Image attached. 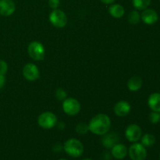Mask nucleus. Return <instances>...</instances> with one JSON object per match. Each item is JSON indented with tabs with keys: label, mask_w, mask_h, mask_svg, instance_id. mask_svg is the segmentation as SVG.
I'll list each match as a JSON object with an SVG mask.
<instances>
[{
	"label": "nucleus",
	"mask_w": 160,
	"mask_h": 160,
	"mask_svg": "<svg viewBox=\"0 0 160 160\" xmlns=\"http://www.w3.org/2000/svg\"><path fill=\"white\" fill-rule=\"evenodd\" d=\"M141 18L145 24L152 25L157 22L159 17H158V13L156 12V11L154 9H145L142 12Z\"/></svg>",
	"instance_id": "nucleus-11"
},
{
	"label": "nucleus",
	"mask_w": 160,
	"mask_h": 160,
	"mask_svg": "<svg viewBox=\"0 0 160 160\" xmlns=\"http://www.w3.org/2000/svg\"><path fill=\"white\" fill-rule=\"evenodd\" d=\"M129 156L132 160H145L147 157V151L142 143H134L130 147Z\"/></svg>",
	"instance_id": "nucleus-7"
},
{
	"label": "nucleus",
	"mask_w": 160,
	"mask_h": 160,
	"mask_svg": "<svg viewBox=\"0 0 160 160\" xmlns=\"http://www.w3.org/2000/svg\"><path fill=\"white\" fill-rule=\"evenodd\" d=\"M149 120L152 123L156 124L160 121V113L157 112H152L149 114Z\"/></svg>",
	"instance_id": "nucleus-22"
},
{
	"label": "nucleus",
	"mask_w": 160,
	"mask_h": 160,
	"mask_svg": "<svg viewBox=\"0 0 160 160\" xmlns=\"http://www.w3.org/2000/svg\"><path fill=\"white\" fill-rule=\"evenodd\" d=\"M5 84H6V78H5V75L0 74V90L4 87Z\"/></svg>",
	"instance_id": "nucleus-26"
},
{
	"label": "nucleus",
	"mask_w": 160,
	"mask_h": 160,
	"mask_svg": "<svg viewBox=\"0 0 160 160\" xmlns=\"http://www.w3.org/2000/svg\"><path fill=\"white\" fill-rule=\"evenodd\" d=\"M143 81L142 79L138 76H133L128 80V88L131 92H138L142 87Z\"/></svg>",
	"instance_id": "nucleus-16"
},
{
	"label": "nucleus",
	"mask_w": 160,
	"mask_h": 160,
	"mask_svg": "<svg viewBox=\"0 0 160 160\" xmlns=\"http://www.w3.org/2000/svg\"><path fill=\"white\" fill-rule=\"evenodd\" d=\"M128 148L123 144H117L112 148V156L115 159H122L128 154Z\"/></svg>",
	"instance_id": "nucleus-14"
},
{
	"label": "nucleus",
	"mask_w": 160,
	"mask_h": 160,
	"mask_svg": "<svg viewBox=\"0 0 160 160\" xmlns=\"http://www.w3.org/2000/svg\"><path fill=\"white\" fill-rule=\"evenodd\" d=\"M49 21L56 28H62L67 24V17L63 11L53 9L49 15Z\"/></svg>",
	"instance_id": "nucleus-5"
},
{
	"label": "nucleus",
	"mask_w": 160,
	"mask_h": 160,
	"mask_svg": "<svg viewBox=\"0 0 160 160\" xmlns=\"http://www.w3.org/2000/svg\"><path fill=\"white\" fill-rule=\"evenodd\" d=\"M159 1H160V0H159Z\"/></svg>",
	"instance_id": "nucleus-31"
},
{
	"label": "nucleus",
	"mask_w": 160,
	"mask_h": 160,
	"mask_svg": "<svg viewBox=\"0 0 160 160\" xmlns=\"http://www.w3.org/2000/svg\"><path fill=\"white\" fill-rule=\"evenodd\" d=\"M109 12L114 18H121L125 13L124 8L120 4L111 5L109 7Z\"/></svg>",
	"instance_id": "nucleus-17"
},
{
	"label": "nucleus",
	"mask_w": 160,
	"mask_h": 160,
	"mask_svg": "<svg viewBox=\"0 0 160 160\" xmlns=\"http://www.w3.org/2000/svg\"><path fill=\"white\" fill-rule=\"evenodd\" d=\"M131 105L127 101H120L114 106V112L120 117H123L128 115L131 112Z\"/></svg>",
	"instance_id": "nucleus-13"
},
{
	"label": "nucleus",
	"mask_w": 160,
	"mask_h": 160,
	"mask_svg": "<svg viewBox=\"0 0 160 160\" xmlns=\"http://www.w3.org/2000/svg\"><path fill=\"white\" fill-rule=\"evenodd\" d=\"M59 160H67V159H59Z\"/></svg>",
	"instance_id": "nucleus-29"
},
{
	"label": "nucleus",
	"mask_w": 160,
	"mask_h": 160,
	"mask_svg": "<svg viewBox=\"0 0 160 160\" xmlns=\"http://www.w3.org/2000/svg\"><path fill=\"white\" fill-rule=\"evenodd\" d=\"M156 143V138L152 134H145L142 138V144L145 147H151Z\"/></svg>",
	"instance_id": "nucleus-18"
},
{
	"label": "nucleus",
	"mask_w": 160,
	"mask_h": 160,
	"mask_svg": "<svg viewBox=\"0 0 160 160\" xmlns=\"http://www.w3.org/2000/svg\"><path fill=\"white\" fill-rule=\"evenodd\" d=\"M111 128L110 118L106 114H98L90 120L89 131L97 135H104Z\"/></svg>",
	"instance_id": "nucleus-1"
},
{
	"label": "nucleus",
	"mask_w": 160,
	"mask_h": 160,
	"mask_svg": "<svg viewBox=\"0 0 160 160\" xmlns=\"http://www.w3.org/2000/svg\"><path fill=\"white\" fill-rule=\"evenodd\" d=\"M8 70V65L4 60H0V74L5 75Z\"/></svg>",
	"instance_id": "nucleus-24"
},
{
	"label": "nucleus",
	"mask_w": 160,
	"mask_h": 160,
	"mask_svg": "<svg viewBox=\"0 0 160 160\" xmlns=\"http://www.w3.org/2000/svg\"><path fill=\"white\" fill-rule=\"evenodd\" d=\"M62 109L69 116H75L81 111V104L73 98H67L62 102Z\"/></svg>",
	"instance_id": "nucleus-6"
},
{
	"label": "nucleus",
	"mask_w": 160,
	"mask_h": 160,
	"mask_svg": "<svg viewBox=\"0 0 160 160\" xmlns=\"http://www.w3.org/2000/svg\"><path fill=\"white\" fill-rule=\"evenodd\" d=\"M120 141V137L117 134L114 132L105 134L102 138V144L106 148H112L114 145L118 144Z\"/></svg>",
	"instance_id": "nucleus-12"
},
{
	"label": "nucleus",
	"mask_w": 160,
	"mask_h": 160,
	"mask_svg": "<svg viewBox=\"0 0 160 160\" xmlns=\"http://www.w3.org/2000/svg\"><path fill=\"white\" fill-rule=\"evenodd\" d=\"M48 5L53 9H56L60 6V0H48Z\"/></svg>",
	"instance_id": "nucleus-25"
},
{
	"label": "nucleus",
	"mask_w": 160,
	"mask_h": 160,
	"mask_svg": "<svg viewBox=\"0 0 160 160\" xmlns=\"http://www.w3.org/2000/svg\"><path fill=\"white\" fill-rule=\"evenodd\" d=\"M38 123L44 129H51L57 123V117L53 112H42L38 118Z\"/></svg>",
	"instance_id": "nucleus-4"
},
{
	"label": "nucleus",
	"mask_w": 160,
	"mask_h": 160,
	"mask_svg": "<svg viewBox=\"0 0 160 160\" xmlns=\"http://www.w3.org/2000/svg\"><path fill=\"white\" fill-rule=\"evenodd\" d=\"M28 53L30 57L34 60L42 61L45 59V47L40 42L34 41L28 45Z\"/></svg>",
	"instance_id": "nucleus-3"
},
{
	"label": "nucleus",
	"mask_w": 160,
	"mask_h": 160,
	"mask_svg": "<svg viewBox=\"0 0 160 160\" xmlns=\"http://www.w3.org/2000/svg\"><path fill=\"white\" fill-rule=\"evenodd\" d=\"M83 160H92V159H83Z\"/></svg>",
	"instance_id": "nucleus-28"
},
{
	"label": "nucleus",
	"mask_w": 160,
	"mask_h": 160,
	"mask_svg": "<svg viewBox=\"0 0 160 160\" xmlns=\"http://www.w3.org/2000/svg\"><path fill=\"white\" fill-rule=\"evenodd\" d=\"M133 6L138 10H144L149 6L151 0H132Z\"/></svg>",
	"instance_id": "nucleus-19"
},
{
	"label": "nucleus",
	"mask_w": 160,
	"mask_h": 160,
	"mask_svg": "<svg viewBox=\"0 0 160 160\" xmlns=\"http://www.w3.org/2000/svg\"><path fill=\"white\" fill-rule=\"evenodd\" d=\"M142 131L140 127L137 124H130L125 131V136L127 139L131 142H137L141 138Z\"/></svg>",
	"instance_id": "nucleus-9"
},
{
	"label": "nucleus",
	"mask_w": 160,
	"mask_h": 160,
	"mask_svg": "<svg viewBox=\"0 0 160 160\" xmlns=\"http://www.w3.org/2000/svg\"><path fill=\"white\" fill-rule=\"evenodd\" d=\"M56 97L59 101H64V100L67 98V92L62 88H59L57 91L56 92Z\"/></svg>",
	"instance_id": "nucleus-23"
},
{
	"label": "nucleus",
	"mask_w": 160,
	"mask_h": 160,
	"mask_svg": "<svg viewBox=\"0 0 160 160\" xmlns=\"http://www.w3.org/2000/svg\"><path fill=\"white\" fill-rule=\"evenodd\" d=\"M102 2L105 3V4H112V3L114 2L115 0H100Z\"/></svg>",
	"instance_id": "nucleus-27"
},
{
	"label": "nucleus",
	"mask_w": 160,
	"mask_h": 160,
	"mask_svg": "<svg viewBox=\"0 0 160 160\" xmlns=\"http://www.w3.org/2000/svg\"><path fill=\"white\" fill-rule=\"evenodd\" d=\"M141 20V16L139 12L136 10L131 11L128 15V21L131 24L135 25L139 23Z\"/></svg>",
	"instance_id": "nucleus-20"
},
{
	"label": "nucleus",
	"mask_w": 160,
	"mask_h": 160,
	"mask_svg": "<svg viewBox=\"0 0 160 160\" xmlns=\"http://www.w3.org/2000/svg\"><path fill=\"white\" fill-rule=\"evenodd\" d=\"M88 131H89L88 125H87L84 123H80L76 126L77 133L79 134H81V135L85 134Z\"/></svg>",
	"instance_id": "nucleus-21"
},
{
	"label": "nucleus",
	"mask_w": 160,
	"mask_h": 160,
	"mask_svg": "<svg viewBox=\"0 0 160 160\" xmlns=\"http://www.w3.org/2000/svg\"><path fill=\"white\" fill-rule=\"evenodd\" d=\"M148 104L152 111L160 112V93L156 92L148 97Z\"/></svg>",
	"instance_id": "nucleus-15"
},
{
	"label": "nucleus",
	"mask_w": 160,
	"mask_h": 160,
	"mask_svg": "<svg viewBox=\"0 0 160 160\" xmlns=\"http://www.w3.org/2000/svg\"><path fill=\"white\" fill-rule=\"evenodd\" d=\"M23 75L28 81H34L40 78V71L35 64L28 63L23 67Z\"/></svg>",
	"instance_id": "nucleus-8"
},
{
	"label": "nucleus",
	"mask_w": 160,
	"mask_h": 160,
	"mask_svg": "<svg viewBox=\"0 0 160 160\" xmlns=\"http://www.w3.org/2000/svg\"><path fill=\"white\" fill-rule=\"evenodd\" d=\"M63 149L70 156L78 158L84 152V145L78 139L70 138L64 143Z\"/></svg>",
	"instance_id": "nucleus-2"
},
{
	"label": "nucleus",
	"mask_w": 160,
	"mask_h": 160,
	"mask_svg": "<svg viewBox=\"0 0 160 160\" xmlns=\"http://www.w3.org/2000/svg\"><path fill=\"white\" fill-rule=\"evenodd\" d=\"M16 10V5L12 0H0V15L11 16Z\"/></svg>",
	"instance_id": "nucleus-10"
},
{
	"label": "nucleus",
	"mask_w": 160,
	"mask_h": 160,
	"mask_svg": "<svg viewBox=\"0 0 160 160\" xmlns=\"http://www.w3.org/2000/svg\"><path fill=\"white\" fill-rule=\"evenodd\" d=\"M159 159H160V155H159Z\"/></svg>",
	"instance_id": "nucleus-30"
}]
</instances>
